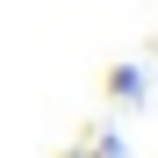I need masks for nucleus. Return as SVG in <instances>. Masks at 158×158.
I'll return each instance as SVG.
<instances>
[{
	"mask_svg": "<svg viewBox=\"0 0 158 158\" xmlns=\"http://www.w3.org/2000/svg\"><path fill=\"white\" fill-rule=\"evenodd\" d=\"M101 94H108L115 108H129V101H144V65H115L108 79H101Z\"/></svg>",
	"mask_w": 158,
	"mask_h": 158,
	"instance_id": "obj_1",
	"label": "nucleus"
}]
</instances>
